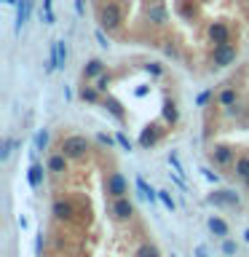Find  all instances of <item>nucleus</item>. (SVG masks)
<instances>
[{
	"label": "nucleus",
	"instance_id": "45",
	"mask_svg": "<svg viewBox=\"0 0 249 257\" xmlns=\"http://www.w3.org/2000/svg\"><path fill=\"white\" fill-rule=\"evenodd\" d=\"M172 257H174V254H172Z\"/></svg>",
	"mask_w": 249,
	"mask_h": 257
},
{
	"label": "nucleus",
	"instance_id": "43",
	"mask_svg": "<svg viewBox=\"0 0 249 257\" xmlns=\"http://www.w3.org/2000/svg\"><path fill=\"white\" fill-rule=\"evenodd\" d=\"M244 238H246V244H249V230H246V233H244Z\"/></svg>",
	"mask_w": 249,
	"mask_h": 257
},
{
	"label": "nucleus",
	"instance_id": "32",
	"mask_svg": "<svg viewBox=\"0 0 249 257\" xmlns=\"http://www.w3.org/2000/svg\"><path fill=\"white\" fill-rule=\"evenodd\" d=\"M201 174H204L209 182H214V185L220 182V174H217V172H212V169H206V166H201Z\"/></svg>",
	"mask_w": 249,
	"mask_h": 257
},
{
	"label": "nucleus",
	"instance_id": "31",
	"mask_svg": "<svg viewBox=\"0 0 249 257\" xmlns=\"http://www.w3.org/2000/svg\"><path fill=\"white\" fill-rule=\"evenodd\" d=\"M145 70H148L150 75H156V78H158V75H164V67H161L158 62H150V64H145Z\"/></svg>",
	"mask_w": 249,
	"mask_h": 257
},
{
	"label": "nucleus",
	"instance_id": "35",
	"mask_svg": "<svg viewBox=\"0 0 249 257\" xmlns=\"http://www.w3.org/2000/svg\"><path fill=\"white\" fill-rule=\"evenodd\" d=\"M96 40H99V46H102V48H107V46H110V40H107V35H104V30H102V27L96 30Z\"/></svg>",
	"mask_w": 249,
	"mask_h": 257
},
{
	"label": "nucleus",
	"instance_id": "1",
	"mask_svg": "<svg viewBox=\"0 0 249 257\" xmlns=\"http://www.w3.org/2000/svg\"><path fill=\"white\" fill-rule=\"evenodd\" d=\"M120 22H123V11H120V6L115 3V0H107V3L99 8V27L112 32V30L120 27Z\"/></svg>",
	"mask_w": 249,
	"mask_h": 257
},
{
	"label": "nucleus",
	"instance_id": "6",
	"mask_svg": "<svg viewBox=\"0 0 249 257\" xmlns=\"http://www.w3.org/2000/svg\"><path fill=\"white\" fill-rule=\"evenodd\" d=\"M107 196H112V198H120V196H126L129 193V182L123 180V174L120 172H112L110 177H107Z\"/></svg>",
	"mask_w": 249,
	"mask_h": 257
},
{
	"label": "nucleus",
	"instance_id": "5",
	"mask_svg": "<svg viewBox=\"0 0 249 257\" xmlns=\"http://www.w3.org/2000/svg\"><path fill=\"white\" fill-rule=\"evenodd\" d=\"M110 212L112 217H115L118 222H123V220H132V214H134V204L129 201L126 196H120V198H112V206H110Z\"/></svg>",
	"mask_w": 249,
	"mask_h": 257
},
{
	"label": "nucleus",
	"instance_id": "38",
	"mask_svg": "<svg viewBox=\"0 0 249 257\" xmlns=\"http://www.w3.org/2000/svg\"><path fill=\"white\" fill-rule=\"evenodd\" d=\"M209 99H212V91H204V94H198V99H196V102L201 104V107H204V104H206Z\"/></svg>",
	"mask_w": 249,
	"mask_h": 257
},
{
	"label": "nucleus",
	"instance_id": "21",
	"mask_svg": "<svg viewBox=\"0 0 249 257\" xmlns=\"http://www.w3.org/2000/svg\"><path fill=\"white\" fill-rule=\"evenodd\" d=\"M233 169H236V174L241 177V180H246L249 177V156H238L236 164H233Z\"/></svg>",
	"mask_w": 249,
	"mask_h": 257
},
{
	"label": "nucleus",
	"instance_id": "18",
	"mask_svg": "<svg viewBox=\"0 0 249 257\" xmlns=\"http://www.w3.org/2000/svg\"><path fill=\"white\" fill-rule=\"evenodd\" d=\"M209 230L214 236H228V222L220 220V217H209Z\"/></svg>",
	"mask_w": 249,
	"mask_h": 257
},
{
	"label": "nucleus",
	"instance_id": "20",
	"mask_svg": "<svg viewBox=\"0 0 249 257\" xmlns=\"http://www.w3.org/2000/svg\"><path fill=\"white\" fill-rule=\"evenodd\" d=\"M137 188H140V193H142L145 198H150V204H153V201H158V190H153L150 185L142 180V177H137Z\"/></svg>",
	"mask_w": 249,
	"mask_h": 257
},
{
	"label": "nucleus",
	"instance_id": "29",
	"mask_svg": "<svg viewBox=\"0 0 249 257\" xmlns=\"http://www.w3.org/2000/svg\"><path fill=\"white\" fill-rule=\"evenodd\" d=\"M43 19H46V24H54V11H51V0H43Z\"/></svg>",
	"mask_w": 249,
	"mask_h": 257
},
{
	"label": "nucleus",
	"instance_id": "15",
	"mask_svg": "<svg viewBox=\"0 0 249 257\" xmlns=\"http://www.w3.org/2000/svg\"><path fill=\"white\" fill-rule=\"evenodd\" d=\"M27 182H30V188H40V182H43V166L32 164L27 172Z\"/></svg>",
	"mask_w": 249,
	"mask_h": 257
},
{
	"label": "nucleus",
	"instance_id": "26",
	"mask_svg": "<svg viewBox=\"0 0 249 257\" xmlns=\"http://www.w3.org/2000/svg\"><path fill=\"white\" fill-rule=\"evenodd\" d=\"M56 46V59H59V67H64V62H67V46H64V40H54Z\"/></svg>",
	"mask_w": 249,
	"mask_h": 257
},
{
	"label": "nucleus",
	"instance_id": "3",
	"mask_svg": "<svg viewBox=\"0 0 249 257\" xmlns=\"http://www.w3.org/2000/svg\"><path fill=\"white\" fill-rule=\"evenodd\" d=\"M236 46L233 43H220V46H214V51H212V64L214 67H230L233 62H236Z\"/></svg>",
	"mask_w": 249,
	"mask_h": 257
},
{
	"label": "nucleus",
	"instance_id": "10",
	"mask_svg": "<svg viewBox=\"0 0 249 257\" xmlns=\"http://www.w3.org/2000/svg\"><path fill=\"white\" fill-rule=\"evenodd\" d=\"M51 214L56 217V220H62V222H70V220H72V214H75V206H72L70 201L59 198V201H54V206H51Z\"/></svg>",
	"mask_w": 249,
	"mask_h": 257
},
{
	"label": "nucleus",
	"instance_id": "22",
	"mask_svg": "<svg viewBox=\"0 0 249 257\" xmlns=\"http://www.w3.org/2000/svg\"><path fill=\"white\" fill-rule=\"evenodd\" d=\"M134 257H161V252H158L156 244H150V241H148V244H142L140 249H137Z\"/></svg>",
	"mask_w": 249,
	"mask_h": 257
},
{
	"label": "nucleus",
	"instance_id": "37",
	"mask_svg": "<svg viewBox=\"0 0 249 257\" xmlns=\"http://www.w3.org/2000/svg\"><path fill=\"white\" fill-rule=\"evenodd\" d=\"M96 140H99L102 145H107V148H112V145H115L118 140H112V137L110 134H99V137H96Z\"/></svg>",
	"mask_w": 249,
	"mask_h": 257
},
{
	"label": "nucleus",
	"instance_id": "44",
	"mask_svg": "<svg viewBox=\"0 0 249 257\" xmlns=\"http://www.w3.org/2000/svg\"><path fill=\"white\" fill-rule=\"evenodd\" d=\"M244 182H246V188H249V177H246V180H244Z\"/></svg>",
	"mask_w": 249,
	"mask_h": 257
},
{
	"label": "nucleus",
	"instance_id": "17",
	"mask_svg": "<svg viewBox=\"0 0 249 257\" xmlns=\"http://www.w3.org/2000/svg\"><path fill=\"white\" fill-rule=\"evenodd\" d=\"M161 112H164V120H166V123H177V118H180V110H177V104H174L172 99L164 102V110H161Z\"/></svg>",
	"mask_w": 249,
	"mask_h": 257
},
{
	"label": "nucleus",
	"instance_id": "42",
	"mask_svg": "<svg viewBox=\"0 0 249 257\" xmlns=\"http://www.w3.org/2000/svg\"><path fill=\"white\" fill-rule=\"evenodd\" d=\"M3 3H8V6H14V3H19V0H3Z\"/></svg>",
	"mask_w": 249,
	"mask_h": 257
},
{
	"label": "nucleus",
	"instance_id": "23",
	"mask_svg": "<svg viewBox=\"0 0 249 257\" xmlns=\"http://www.w3.org/2000/svg\"><path fill=\"white\" fill-rule=\"evenodd\" d=\"M32 145H35V153H43L46 150V145H48V132H46V128H40V132L35 134Z\"/></svg>",
	"mask_w": 249,
	"mask_h": 257
},
{
	"label": "nucleus",
	"instance_id": "4",
	"mask_svg": "<svg viewBox=\"0 0 249 257\" xmlns=\"http://www.w3.org/2000/svg\"><path fill=\"white\" fill-rule=\"evenodd\" d=\"M145 16H148V22L156 24V27H166V24H169V8L161 3V0L150 3V6H148V14H145Z\"/></svg>",
	"mask_w": 249,
	"mask_h": 257
},
{
	"label": "nucleus",
	"instance_id": "28",
	"mask_svg": "<svg viewBox=\"0 0 249 257\" xmlns=\"http://www.w3.org/2000/svg\"><path fill=\"white\" fill-rule=\"evenodd\" d=\"M158 201L169 209V212H174L177 204H174V198H172V193H169V190H158Z\"/></svg>",
	"mask_w": 249,
	"mask_h": 257
},
{
	"label": "nucleus",
	"instance_id": "40",
	"mask_svg": "<svg viewBox=\"0 0 249 257\" xmlns=\"http://www.w3.org/2000/svg\"><path fill=\"white\" fill-rule=\"evenodd\" d=\"M196 257H209V252H206V246H196Z\"/></svg>",
	"mask_w": 249,
	"mask_h": 257
},
{
	"label": "nucleus",
	"instance_id": "41",
	"mask_svg": "<svg viewBox=\"0 0 249 257\" xmlns=\"http://www.w3.org/2000/svg\"><path fill=\"white\" fill-rule=\"evenodd\" d=\"M16 222H19L22 230H27V217H24V214H19V220H16Z\"/></svg>",
	"mask_w": 249,
	"mask_h": 257
},
{
	"label": "nucleus",
	"instance_id": "33",
	"mask_svg": "<svg viewBox=\"0 0 249 257\" xmlns=\"http://www.w3.org/2000/svg\"><path fill=\"white\" fill-rule=\"evenodd\" d=\"M115 140H118V145H120V148H123V150H132V140H129V137H126L123 132H120V134L115 137Z\"/></svg>",
	"mask_w": 249,
	"mask_h": 257
},
{
	"label": "nucleus",
	"instance_id": "16",
	"mask_svg": "<svg viewBox=\"0 0 249 257\" xmlns=\"http://www.w3.org/2000/svg\"><path fill=\"white\" fill-rule=\"evenodd\" d=\"M104 107H107V110H110V115H115L118 120H123V118H126L123 104H120L118 99H112V96H104Z\"/></svg>",
	"mask_w": 249,
	"mask_h": 257
},
{
	"label": "nucleus",
	"instance_id": "11",
	"mask_svg": "<svg viewBox=\"0 0 249 257\" xmlns=\"http://www.w3.org/2000/svg\"><path fill=\"white\" fill-rule=\"evenodd\" d=\"M32 6H35V0H19L16 3V32L24 30V24H27L30 14H32Z\"/></svg>",
	"mask_w": 249,
	"mask_h": 257
},
{
	"label": "nucleus",
	"instance_id": "36",
	"mask_svg": "<svg viewBox=\"0 0 249 257\" xmlns=\"http://www.w3.org/2000/svg\"><path fill=\"white\" fill-rule=\"evenodd\" d=\"M35 254H38V257L43 254V230H40V233H38V238H35Z\"/></svg>",
	"mask_w": 249,
	"mask_h": 257
},
{
	"label": "nucleus",
	"instance_id": "25",
	"mask_svg": "<svg viewBox=\"0 0 249 257\" xmlns=\"http://www.w3.org/2000/svg\"><path fill=\"white\" fill-rule=\"evenodd\" d=\"M169 166H172L174 169V172L177 174H180V177H185V174H188V172H185V166L180 164V156H177V153L172 150V153H169Z\"/></svg>",
	"mask_w": 249,
	"mask_h": 257
},
{
	"label": "nucleus",
	"instance_id": "24",
	"mask_svg": "<svg viewBox=\"0 0 249 257\" xmlns=\"http://www.w3.org/2000/svg\"><path fill=\"white\" fill-rule=\"evenodd\" d=\"M236 99H238V94L233 91V88H225V91L220 94V104H222V107H233Z\"/></svg>",
	"mask_w": 249,
	"mask_h": 257
},
{
	"label": "nucleus",
	"instance_id": "12",
	"mask_svg": "<svg viewBox=\"0 0 249 257\" xmlns=\"http://www.w3.org/2000/svg\"><path fill=\"white\" fill-rule=\"evenodd\" d=\"M158 140H161V128H158L156 123L142 128V134H140V145H142L145 150H150V148H153V145H156Z\"/></svg>",
	"mask_w": 249,
	"mask_h": 257
},
{
	"label": "nucleus",
	"instance_id": "7",
	"mask_svg": "<svg viewBox=\"0 0 249 257\" xmlns=\"http://www.w3.org/2000/svg\"><path fill=\"white\" fill-rule=\"evenodd\" d=\"M206 35H209V40H212L214 46L230 43V27L225 22H212V24H209V30H206Z\"/></svg>",
	"mask_w": 249,
	"mask_h": 257
},
{
	"label": "nucleus",
	"instance_id": "30",
	"mask_svg": "<svg viewBox=\"0 0 249 257\" xmlns=\"http://www.w3.org/2000/svg\"><path fill=\"white\" fill-rule=\"evenodd\" d=\"M110 75H99V78H96V88H99V91L102 94H107V86H110Z\"/></svg>",
	"mask_w": 249,
	"mask_h": 257
},
{
	"label": "nucleus",
	"instance_id": "19",
	"mask_svg": "<svg viewBox=\"0 0 249 257\" xmlns=\"http://www.w3.org/2000/svg\"><path fill=\"white\" fill-rule=\"evenodd\" d=\"M99 88H96V86H83V88H80V99H83V102H99Z\"/></svg>",
	"mask_w": 249,
	"mask_h": 257
},
{
	"label": "nucleus",
	"instance_id": "39",
	"mask_svg": "<svg viewBox=\"0 0 249 257\" xmlns=\"http://www.w3.org/2000/svg\"><path fill=\"white\" fill-rule=\"evenodd\" d=\"M75 14H78V16H83V14H86V8H83V0H75Z\"/></svg>",
	"mask_w": 249,
	"mask_h": 257
},
{
	"label": "nucleus",
	"instance_id": "27",
	"mask_svg": "<svg viewBox=\"0 0 249 257\" xmlns=\"http://www.w3.org/2000/svg\"><path fill=\"white\" fill-rule=\"evenodd\" d=\"M14 148H16V140L6 137V140H3V150H0V161H8V156L14 153Z\"/></svg>",
	"mask_w": 249,
	"mask_h": 257
},
{
	"label": "nucleus",
	"instance_id": "2",
	"mask_svg": "<svg viewBox=\"0 0 249 257\" xmlns=\"http://www.w3.org/2000/svg\"><path fill=\"white\" fill-rule=\"evenodd\" d=\"M59 150L67 156L70 161H75V158H83L86 153H88V140L86 137H80V134H72V137H64L62 145H59Z\"/></svg>",
	"mask_w": 249,
	"mask_h": 257
},
{
	"label": "nucleus",
	"instance_id": "34",
	"mask_svg": "<svg viewBox=\"0 0 249 257\" xmlns=\"http://www.w3.org/2000/svg\"><path fill=\"white\" fill-rule=\"evenodd\" d=\"M222 254H236V241H222Z\"/></svg>",
	"mask_w": 249,
	"mask_h": 257
},
{
	"label": "nucleus",
	"instance_id": "9",
	"mask_svg": "<svg viewBox=\"0 0 249 257\" xmlns=\"http://www.w3.org/2000/svg\"><path fill=\"white\" fill-rule=\"evenodd\" d=\"M206 201H209V204H214V206H238V196L233 190H217Z\"/></svg>",
	"mask_w": 249,
	"mask_h": 257
},
{
	"label": "nucleus",
	"instance_id": "13",
	"mask_svg": "<svg viewBox=\"0 0 249 257\" xmlns=\"http://www.w3.org/2000/svg\"><path fill=\"white\" fill-rule=\"evenodd\" d=\"M67 156H64V153L59 150V153H54V156H48V172H51V174H64V172H67Z\"/></svg>",
	"mask_w": 249,
	"mask_h": 257
},
{
	"label": "nucleus",
	"instance_id": "14",
	"mask_svg": "<svg viewBox=\"0 0 249 257\" xmlns=\"http://www.w3.org/2000/svg\"><path fill=\"white\" fill-rule=\"evenodd\" d=\"M99 75H104V64H102V59H88L86 67H83V78H86V80H96Z\"/></svg>",
	"mask_w": 249,
	"mask_h": 257
},
{
	"label": "nucleus",
	"instance_id": "8",
	"mask_svg": "<svg viewBox=\"0 0 249 257\" xmlns=\"http://www.w3.org/2000/svg\"><path fill=\"white\" fill-rule=\"evenodd\" d=\"M212 161L217 166H230V164H236V150H233L230 145H214L212 148Z\"/></svg>",
	"mask_w": 249,
	"mask_h": 257
}]
</instances>
